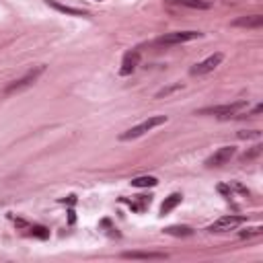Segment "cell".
Returning a JSON list of instances; mask_svg holds the SVG:
<instances>
[{"label":"cell","mask_w":263,"mask_h":263,"mask_svg":"<svg viewBox=\"0 0 263 263\" xmlns=\"http://www.w3.org/2000/svg\"><path fill=\"white\" fill-rule=\"evenodd\" d=\"M247 107H249L247 101H234V103L218 105V107H204L197 111V115H218L220 119H228V117H238Z\"/></svg>","instance_id":"cell-1"},{"label":"cell","mask_w":263,"mask_h":263,"mask_svg":"<svg viewBox=\"0 0 263 263\" xmlns=\"http://www.w3.org/2000/svg\"><path fill=\"white\" fill-rule=\"evenodd\" d=\"M163 123H167V115H152V117L144 119L142 123H138V125H134V127H129L127 132H123V134L119 136V140H134V138H140V136L146 134V132L155 129V127H159V125H163Z\"/></svg>","instance_id":"cell-2"},{"label":"cell","mask_w":263,"mask_h":263,"mask_svg":"<svg viewBox=\"0 0 263 263\" xmlns=\"http://www.w3.org/2000/svg\"><path fill=\"white\" fill-rule=\"evenodd\" d=\"M43 70H46V66H37V68H31L29 72H25L21 78L13 80L7 89H5V95H15V93H21V91H25L29 89L31 84H35V80L43 74Z\"/></svg>","instance_id":"cell-3"},{"label":"cell","mask_w":263,"mask_h":263,"mask_svg":"<svg viewBox=\"0 0 263 263\" xmlns=\"http://www.w3.org/2000/svg\"><path fill=\"white\" fill-rule=\"evenodd\" d=\"M204 33L202 31H175V33H167L163 37L157 39V46H179V43H187L193 39H200Z\"/></svg>","instance_id":"cell-4"},{"label":"cell","mask_w":263,"mask_h":263,"mask_svg":"<svg viewBox=\"0 0 263 263\" xmlns=\"http://www.w3.org/2000/svg\"><path fill=\"white\" fill-rule=\"evenodd\" d=\"M222 60H224V54L216 52V54L208 56L204 62H197L195 66H191L189 74H191V76H204V74H210V72H214V70L218 68V66H220Z\"/></svg>","instance_id":"cell-5"},{"label":"cell","mask_w":263,"mask_h":263,"mask_svg":"<svg viewBox=\"0 0 263 263\" xmlns=\"http://www.w3.org/2000/svg\"><path fill=\"white\" fill-rule=\"evenodd\" d=\"M247 222V218L245 216H222V218H218V220L214 224L208 226V232H228V230H234L238 228L240 224H245Z\"/></svg>","instance_id":"cell-6"},{"label":"cell","mask_w":263,"mask_h":263,"mask_svg":"<svg viewBox=\"0 0 263 263\" xmlns=\"http://www.w3.org/2000/svg\"><path fill=\"white\" fill-rule=\"evenodd\" d=\"M236 155V148L234 146H222V148H218L214 155L206 161V167H222L226 163H230V159Z\"/></svg>","instance_id":"cell-7"},{"label":"cell","mask_w":263,"mask_h":263,"mask_svg":"<svg viewBox=\"0 0 263 263\" xmlns=\"http://www.w3.org/2000/svg\"><path fill=\"white\" fill-rule=\"evenodd\" d=\"M140 64V52L138 50H132L123 56V62H121V68H119V74L121 76H129L132 72H134L138 68Z\"/></svg>","instance_id":"cell-8"},{"label":"cell","mask_w":263,"mask_h":263,"mask_svg":"<svg viewBox=\"0 0 263 263\" xmlns=\"http://www.w3.org/2000/svg\"><path fill=\"white\" fill-rule=\"evenodd\" d=\"M232 27H243V29H261L263 27V17L261 15H245V17H238L234 19Z\"/></svg>","instance_id":"cell-9"},{"label":"cell","mask_w":263,"mask_h":263,"mask_svg":"<svg viewBox=\"0 0 263 263\" xmlns=\"http://www.w3.org/2000/svg\"><path fill=\"white\" fill-rule=\"evenodd\" d=\"M123 259H155V261H161V259H167L169 255L167 253H157V251H125L121 253Z\"/></svg>","instance_id":"cell-10"},{"label":"cell","mask_w":263,"mask_h":263,"mask_svg":"<svg viewBox=\"0 0 263 263\" xmlns=\"http://www.w3.org/2000/svg\"><path fill=\"white\" fill-rule=\"evenodd\" d=\"M46 3L52 7V9H56V11H60V13H64V15H72V17H86V13L82 11V9H74V7H66V5H60V3H56V0H46Z\"/></svg>","instance_id":"cell-11"},{"label":"cell","mask_w":263,"mask_h":263,"mask_svg":"<svg viewBox=\"0 0 263 263\" xmlns=\"http://www.w3.org/2000/svg\"><path fill=\"white\" fill-rule=\"evenodd\" d=\"M181 200H183L181 193H171L169 197H165V202H163V206H161V214L165 216V214H169L171 210H175V208L181 204Z\"/></svg>","instance_id":"cell-12"},{"label":"cell","mask_w":263,"mask_h":263,"mask_svg":"<svg viewBox=\"0 0 263 263\" xmlns=\"http://www.w3.org/2000/svg\"><path fill=\"white\" fill-rule=\"evenodd\" d=\"M175 3L181 7H187V9H197V11H208L212 7L208 0H175Z\"/></svg>","instance_id":"cell-13"},{"label":"cell","mask_w":263,"mask_h":263,"mask_svg":"<svg viewBox=\"0 0 263 263\" xmlns=\"http://www.w3.org/2000/svg\"><path fill=\"white\" fill-rule=\"evenodd\" d=\"M132 185L138 187V189H142V187H155V185H159V179L152 177V175H144V177L132 179Z\"/></svg>","instance_id":"cell-14"},{"label":"cell","mask_w":263,"mask_h":263,"mask_svg":"<svg viewBox=\"0 0 263 263\" xmlns=\"http://www.w3.org/2000/svg\"><path fill=\"white\" fill-rule=\"evenodd\" d=\"M165 234H171V236H191L193 228H189V226H167Z\"/></svg>","instance_id":"cell-15"},{"label":"cell","mask_w":263,"mask_h":263,"mask_svg":"<svg viewBox=\"0 0 263 263\" xmlns=\"http://www.w3.org/2000/svg\"><path fill=\"white\" fill-rule=\"evenodd\" d=\"M177 91H183V84H181V82H173V84L165 86V89H161V91H159V93L155 95V99H163V97H169V95L177 93Z\"/></svg>","instance_id":"cell-16"},{"label":"cell","mask_w":263,"mask_h":263,"mask_svg":"<svg viewBox=\"0 0 263 263\" xmlns=\"http://www.w3.org/2000/svg\"><path fill=\"white\" fill-rule=\"evenodd\" d=\"M261 152H263V146L261 144H257V146H253L249 152H245V155L243 157H240V163H251V161H255L259 155H261Z\"/></svg>","instance_id":"cell-17"},{"label":"cell","mask_w":263,"mask_h":263,"mask_svg":"<svg viewBox=\"0 0 263 263\" xmlns=\"http://www.w3.org/2000/svg\"><path fill=\"white\" fill-rule=\"evenodd\" d=\"M263 232V226H253V228H247V230H243L238 236L240 238H251V236H259Z\"/></svg>","instance_id":"cell-18"},{"label":"cell","mask_w":263,"mask_h":263,"mask_svg":"<svg viewBox=\"0 0 263 263\" xmlns=\"http://www.w3.org/2000/svg\"><path fill=\"white\" fill-rule=\"evenodd\" d=\"M31 234L37 236V238H48V236H50V230H48L46 226H33V228H31Z\"/></svg>","instance_id":"cell-19"},{"label":"cell","mask_w":263,"mask_h":263,"mask_svg":"<svg viewBox=\"0 0 263 263\" xmlns=\"http://www.w3.org/2000/svg\"><path fill=\"white\" fill-rule=\"evenodd\" d=\"M238 138H240V140H249V138H261V132H259V129H249V132H238Z\"/></svg>","instance_id":"cell-20"},{"label":"cell","mask_w":263,"mask_h":263,"mask_svg":"<svg viewBox=\"0 0 263 263\" xmlns=\"http://www.w3.org/2000/svg\"><path fill=\"white\" fill-rule=\"evenodd\" d=\"M230 191H238V193H243V195H249V189L245 185H240L238 181H230Z\"/></svg>","instance_id":"cell-21"},{"label":"cell","mask_w":263,"mask_h":263,"mask_svg":"<svg viewBox=\"0 0 263 263\" xmlns=\"http://www.w3.org/2000/svg\"><path fill=\"white\" fill-rule=\"evenodd\" d=\"M218 191H220L222 195H226V197H230V195H232V191H230V185H224V183H220V185H218Z\"/></svg>","instance_id":"cell-22"},{"label":"cell","mask_w":263,"mask_h":263,"mask_svg":"<svg viewBox=\"0 0 263 263\" xmlns=\"http://www.w3.org/2000/svg\"><path fill=\"white\" fill-rule=\"evenodd\" d=\"M261 111H263V105H257V107H255V109H253V111H251V113H249V115H251V117H255V115H259V113H261Z\"/></svg>","instance_id":"cell-23"}]
</instances>
